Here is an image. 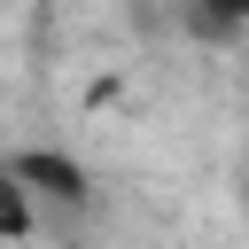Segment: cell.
<instances>
[{
	"label": "cell",
	"instance_id": "1",
	"mask_svg": "<svg viewBox=\"0 0 249 249\" xmlns=\"http://www.w3.org/2000/svg\"><path fill=\"white\" fill-rule=\"evenodd\" d=\"M8 171H16L31 195H54V202H70V210L93 195V187H86V163H78V156H54V148H23V156H8Z\"/></svg>",
	"mask_w": 249,
	"mask_h": 249
},
{
	"label": "cell",
	"instance_id": "2",
	"mask_svg": "<svg viewBox=\"0 0 249 249\" xmlns=\"http://www.w3.org/2000/svg\"><path fill=\"white\" fill-rule=\"evenodd\" d=\"M31 233V187L0 163V241H23Z\"/></svg>",
	"mask_w": 249,
	"mask_h": 249
}]
</instances>
